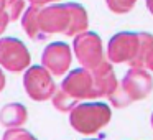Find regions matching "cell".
<instances>
[{
  "instance_id": "cell-19",
  "label": "cell",
  "mask_w": 153,
  "mask_h": 140,
  "mask_svg": "<svg viewBox=\"0 0 153 140\" xmlns=\"http://www.w3.org/2000/svg\"><path fill=\"white\" fill-rule=\"evenodd\" d=\"M146 4H148V7H150V12L153 13V0H146Z\"/></svg>"
},
{
  "instance_id": "cell-17",
  "label": "cell",
  "mask_w": 153,
  "mask_h": 140,
  "mask_svg": "<svg viewBox=\"0 0 153 140\" xmlns=\"http://www.w3.org/2000/svg\"><path fill=\"white\" fill-rule=\"evenodd\" d=\"M4 87H5V74H4V71L0 69V92L4 91Z\"/></svg>"
},
{
  "instance_id": "cell-10",
  "label": "cell",
  "mask_w": 153,
  "mask_h": 140,
  "mask_svg": "<svg viewBox=\"0 0 153 140\" xmlns=\"http://www.w3.org/2000/svg\"><path fill=\"white\" fill-rule=\"evenodd\" d=\"M92 73V81H94V91L96 97L100 96H110L117 87V79L114 74L112 68L107 61H102L97 68L91 69Z\"/></svg>"
},
{
  "instance_id": "cell-9",
  "label": "cell",
  "mask_w": 153,
  "mask_h": 140,
  "mask_svg": "<svg viewBox=\"0 0 153 140\" xmlns=\"http://www.w3.org/2000/svg\"><path fill=\"white\" fill-rule=\"evenodd\" d=\"M41 61L43 66L54 76H61L68 71L71 64V50L66 43H51L45 48L43 54H41Z\"/></svg>"
},
{
  "instance_id": "cell-18",
  "label": "cell",
  "mask_w": 153,
  "mask_h": 140,
  "mask_svg": "<svg viewBox=\"0 0 153 140\" xmlns=\"http://www.w3.org/2000/svg\"><path fill=\"white\" fill-rule=\"evenodd\" d=\"M33 5H45V4H50V2H54V0H30Z\"/></svg>"
},
{
  "instance_id": "cell-16",
  "label": "cell",
  "mask_w": 153,
  "mask_h": 140,
  "mask_svg": "<svg viewBox=\"0 0 153 140\" xmlns=\"http://www.w3.org/2000/svg\"><path fill=\"white\" fill-rule=\"evenodd\" d=\"M145 64H146V66H148L150 69L153 71V48H152V50L148 51V54H146V60H145Z\"/></svg>"
},
{
  "instance_id": "cell-12",
  "label": "cell",
  "mask_w": 153,
  "mask_h": 140,
  "mask_svg": "<svg viewBox=\"0 0 153 140\" xmlns=\"http://www.w3.org/2000/svg\"><path fill=\"white\" fill-rule=\"evenodd\" d=\"M25 7V0H0V35L5 31L8 22L17 20Z\"/></svg>"
},
{
  "instance_id": "cell-2",
  "label": "cell",
  "mask_w": 153,
  "mask_h": 140,
  "mask_svg": "<svg viewBox=\"0 0 153 140\" xmlns=\"http://www.w3.org/2000/svg\"><path fill=\"white\" fill-rule=\"evenodd\" d=\"M152 48L153 38L148 33H119L109 43V58L114 63H130L133 68H142Z\"/></svg>"
},
{
  "instance_id": "cell-20",
  "label": "cell",
  "mask_w": 153,
  "mask_h": 140,
  "mask_svg": "<svg viewBox=\"0 0 153 140\" xmlns=\"http://www.w3.org/2000/svg\"><path fill=\"white\" fill-rule=\"evenodd\" d=\"M152 125H153V115H152Z\"/></svg>"
},
{
  "instance_id": "cell-4",
  "label": "cell",
  "mask_w": 153,
  "mask_h": 140,
  "mask_svg": "<svg viewBox=\"0 0 153 140\" xmlns=\"http://www.w3.org/2000/svg\"><path fill=\"white\" fill-rule=\"evenodd\" d=\"M110 120V109L102 102H87L71 109L69 122L74 130L91 135L107 125Z\"/></svg>"
},
{
  "instance_id": "cell-3",
  "label": "cell",
  "mask_w": 153,
  "mask_h": 140,
  "mask_svg": "<svg viewBox=\"0 0 153 140\" xmlns=\"http://www.w3.org/2000/svg\"><path fill=\"white\" fill-rule=\"evenodd\" d=\"M152 76L142 68H132L127 73V76L123 77L122 84L117 86L115 91L109 97L115 107H123L133 101L143 99L152 91Z\"/></svg>"
},
{
  "instance_id": "cell-15",
  "label": "cell",
  "mask_w": 153,
  "mask_h": 140,
  "mask_svg": "<svg viewBox=\"0 0 153 140\" xmlns=\"http://www.w3.org/2000/svg\"><path fill=\"white\" fill-rule=\"evenodd\" d=\"M133 2L135 0H107V4H109V7L112 8L114 12H128L130 7L133 5Z\"/></svg>"
},
{
  "instance_id": "cell-6",
  "label": "cell",
  "mask_w": 153,
  "mask_h": 140,
  "mask_svg": "<svg viewBox=\"0 0 153 140\" xmlns=\"http://www.w3.org/2000/svg\"><path fill=\"white\" fill-rule=\"evenodd\" d=\"M31 58L27 46L17 38H2L0 40V64L7 71L20 73L27 69Z\"/></svg>"
},
{
  "instance_id": "cell-13",
  "label": "cell",
  "mask_w": 153,
  "mask_h": 140,
  "mask_svg": "<svg viewBox=\"0 0 153 140\" xmlns=\"http://www.w3.org/2000/svg\"><path fill=\"white\" fill-rule=\"evenodd\" d=\"M53 106L56 107L58 110H61V112H68V110H71L73 107L77 106V101H74L71 96H68L64 91H54L53 94Z\"/></svg>"
},
{
  "instance_id": "cell-14",
  "label": "cell",
  "mask_w": 153,
  "mask_h": 140,
  "mask_svg": "<svg viewBox=\"0 0 153 140\" xmlns=\"http://www.w3.org/2000/svg\"><path fill=\"white\" fill-rule=\"evenodd\" d=\"M2 140H36V139H35L28 130L15 127V129H8L7 132L4 133V139Z\"/></svg>"
},
{
  "instance_id": "cell-7",
  "label": "cell",
  "mask_w": 153,
  "mask_h": 140,
  "mask_svg": "<svg viewBox=\"0 0 153 140\" xmlns=\"http://www.w3.org/2000/svg\"><path fill=\"white\" fill-rule=\"evenodd\" d=\"M74 53L86 69H94L104 61L102 43L96 33H79L74 40Z\"/></svg>"
},
{
  "instance_id": "cell-1",
  "label": "cell",
  "mask_w": 153,
  "mask_h": 140,
  "mask_svg": "<svg viewBox=\"0 0 153 140\" xmlns=\"http://www.w3.org/2000/svg\"><path fill=\"white\" fill-rule=\"evenodd\" d=\"M22 27L35 41L45 40L51 33H64L71 36L86 30L87 15L77 4L53 5L46 8L31 5L23 15Z\"/></svg>"
},
{
  "instance_id": "cell-5",
  "label": "cell",
  "mask_w": 153,
  "mask_h": 140,
  "mask_svg": "<svg viewBox=\"0 0 153 140\" xmlns=\"http://www.w3.org/2000/svg\"><path fill=\"white\" fill-rule=\"evenodd\" d=\"M23 87L28 97L38 102L53 97L56 91L51 73L45 66H31L23 76Z\"/></svg>"
},
{
  "instance_id": "cell-8",
  "label": "cell",
  "mask_w": 153,
  "mask_h": 140,
  "mask_svg": "<svg viewBox=\"0 0 153 140\" xmlns=\"http://www.w3.org/2000/svg\"><path fill=\"white\" fill-rule=\"evenodd\" d=\"M61 91H64L74 101L92 99V97H96L91 69L84 68V69H74L73 73H69L68 77L63 81V84H61Z\"/></svg>"
},
{
  "instance_id": "cell-11",
  "label": "cell",
  "mask_w": 153,
  "mask_h": 140,
  "mask_svg": "<svg viewBox=\"0 0 153 140\" xmlns=\"http://www.w3.org/2000/svg\"><path fill=\"white\" fill-rule=\"evenodd\" d=\"M28 119V114L25 106L18 102L7 104L0 110V124L5 125L7 129H15V127H22Z\"/></svg>"
}]
</instances>
